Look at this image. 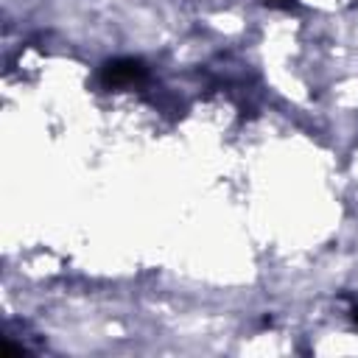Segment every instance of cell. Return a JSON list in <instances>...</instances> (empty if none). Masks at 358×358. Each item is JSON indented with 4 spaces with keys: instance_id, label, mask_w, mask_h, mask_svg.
Instances as JSON below:
<instances>
[{
    "instance_id": "obj_2",
    "label": "cell",
    "mask_w": 358,
    "mask_h": 358,
    "mask_svg": "<svg viewBox=\"0 0 358 358\" xmlns=\"http://www.w3.org/2000/svg\"><path fill=\"white\" fill-rule=\"evenodd\" d=\"M352 319L358 322V305H352Z\"/></svg>"
},
{
    "instance_id": "obj_1",
    "label": "cell",
    "mask_w": 358,
    "mask_h": 358,
    "mask_svg": "<svg viewBox=\"0 0 358 358\" xmlns=\"http://www.w3.org/2000/svg\"><path fill=\"white\" fill-rule=\"evenodd\" d=\"M101 78L106 87H126V84L145 78V64L140 59H115L103 64Z\"/></svg>"
}]
</instances>
